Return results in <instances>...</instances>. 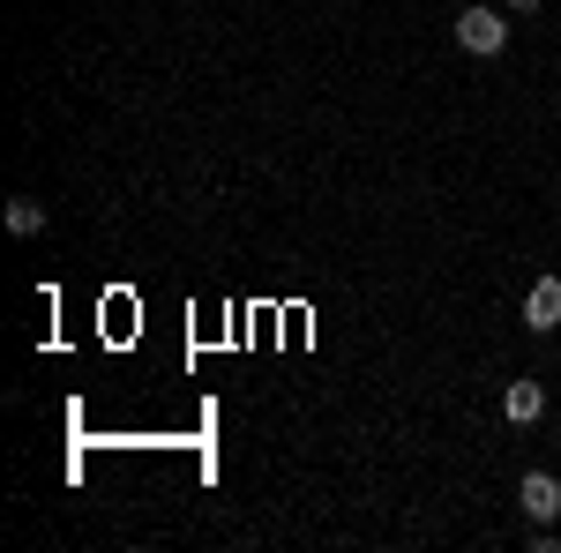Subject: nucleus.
<instances>
[{
	"mask_svg": "<svg viewBox=\"0 0 561 553\" xmlns=\"http://www.w3.org/2000/svg\"><path fill=\"white\" fill-rule=\"evenodd\" d=\"M524 330H561V277H531V292H524Z\"/></svg>",
	"mask_w": 561,
	"mask_h": 553,
	"instance_id": "nucleus-3",
	"label": "nucleus"
},
{
	"mask_svg": "<svg viewBox=\"0 0 561 553\" xmlns=\"http://www.w3.org/2000/svg\"><path fill=\"white\" fill-rule=\"evenodd\" d=\"M502 412H510L517 426L547 419V389H539V382H510V389H502Z\"/></svg>",
	"mask_w": 561,
	"mask_h": 553,
	"instance_id": "nucleus-4",
	"label": "nucleus"
},
{
	"mask_svg": "<svg viewBox=\"0 0 561 553\" xmlns=\"http://www.w3.org/2000/svg\"><path fill=\"white\" fill-rule=\"evenodd\" d=\"M539 8H547V0H510V15H539Z\"/></svg>",
	"mask_w": 561,
	"mask_h": 553,
	"instance_id": "nucleus-6",
	"label": "nucleus"
},
{
	"mask_svg": "<svg viewBox=\"0 0 561 553\" xmlns=\"http://www.w3.org/2000/svg\"><path fill=\"white\" fill-rule=\"evenodd\" d=\"M517 502H524V516H531V523H554V516H561V479H554V471H524Z\"/></svg>",
	"mask_w": 561,
	"mask_h": 553,
	"instance_id": "nucleus-2",
	"label": "nucleus"
},
{
	"mask_svg": "<svg viewBox=\"0 0 561 553\" xmlns=\"http://www.w3.org/2000/svg\"><path fill=\"white\" fill-rule=\"evenodd\" d=\"M457 45L479 53V60H494V53L510 45V15H502V8H465V15H457Z\"/></svg>",
	"mask_w": 561,
	"mask_h": 553,
	"instance_id": "nucleus-1",
	"label": "nucleus"
},
{
	"mask_svg": "<svg viewBox=\"0 0 561 553\" xmlns=\"http://www.w3.org/2000/svg\"><path fill=\"white\" fill-rule=\"evenodd\" d=\"M8 232L38 240V232H45V203H31V195H15V203H8Z\"/></svg>",
	"mask_w": 561,
	"mask_h": 553,
	"instance_id": "nucleus-5",
	"label": "nucleus"
}]
</instances>
